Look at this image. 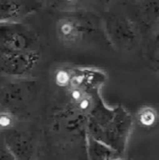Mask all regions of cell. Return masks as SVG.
<instances>
[{"mask_svg": "<svg viewBox=\"0 0 159 160\" xmlns=\"http://www.w3.org/2000/svg\"><path fill=\"white\" fill-rule=\"evenodd\" d=\"M103 27L111 44L120 52H131L140 43L142 33L134 20L122 10H108Z\"/></svg>", "mask_w": 159, "mask_h": 160, "instance_id": "6da1fadb", "label": "cell"}, {"mask_svg": "<svg viewBox=\"0 0 159 160\" xmlns=\"http://www.w3.org/2000/svg\"><path fill=\"white\" fill-rule=\"evenodd\" d=\"M55 31L60 41L67 45H74L96 32V21L87 15H64L56 22Z\"/></svg>", "mask_w": 159, "mask_h": 160, "instance_id": "7a4b0ae2", "label": "cell"}, {"mask_svg": "<svg viewBox=\"0 0 159 160\" xmlns=\"http://www.w3.org/2000/svg\"><path fill=\"white\" fill-rule=\"evenodd\" d=\"M37 50L36 34L19 23L0 24V52H28Z\"/></svg>", "mask_w": 159, "mask_h": 160, "instance_id": "3957f363", "label": "cell"}, {"mask_svg": "<svg viewBox=\"0 0 159 160\" xmlns=\"http://www.w3.org/2000/svg\"><path fill=\"white\" fill-rule=\"evenodd\" d=\"M40 61L37 50L28 52H0V73L20 77L32 72Z\"/></svg>", "mask_w": 159, "mask_h": 160, "instance_id": "277c9868", "label": "cell"}, {"mask_svg": "<svg viewBox=\"0 0 159 160\" xmlns=\"http://www.w3.org/2000/svg\"><path fill=\"white\" fill-rule=\"evenodd\" d=\"M42 6V0H0V24L19 23Z\"/></svg>", "mask_w": 159, "mask_h": 160, "instance_id": "5b68a950", "label": "cell"}, {"mask_svg": "<svg viewBox=\"0 0 159 160\" xmlns=\"http://www.w3.org/2000/svg\"><path fill=\"white\" fill-rule=\"evenodd\" d=\"M135 20L142 35H146L159 21V0H135Z\"/></svg>", "mask_w": 159, "mask_h": 160, "instance_id": "8992f818", "label": "cell"}, {"mask_svg": "<svg viewBox=\"0 0 159 160\" xmlns=\"http://www.w3.org/2000/svg\"><path fill=\"white\" fill-rule=\"evenodd\" d=\"M145 51L149 57L150 55L159 52V21L145 35Z\"/></svg>", "mask_w": 159, "mask_h": 160, "instance_id": "52a82bcc", "label": "cell"}, {"mask_svg": "<svg viewBox=\"0 0 159 160\" xmlns=\"http://www.w3.org/2000/svg\"><path fill=\"white\" fill-rule=\"evenodd\" d=\"M157 119V113L154 108L151 107H143L138 112V120L142 126L150 127L156 123Z\"/></svg>", "mask_w": 159, "mask_h": 160, "instance_id": "ba28073f", "label": "cell"}, {"mask_svg": "<svg viewBox=\"0 0 159 160\" xmlns=\"http://www.w3.org/2000/svg\"><path fill=\"white\" fill-rule=\"evenodd\" d=\"M16 123L15 115L8 111L0 112V129L7 130L10 129Z\"/></svg>", "mask_w": 159, "mask_h": 160, "instance_id": "9c48e42d", "label": "cell"}, {"mask_svg": "<svg viewBox=\"0 0 159 160\" xmlns=\"http://www.w3.org/2000/svg\"><path fill=\"white\" fill-rule=\"evenodd\" d=\"M85 0H56V2L63 8H78Z\"/></svg>", "mask_w": 159, "mask_h": 160, "instance_id": "30bf717a", "label": "cell"}, {"mask_svg": "<svg viewBox=\"0 0 159 160\" xmlns=\"http://www.w3.org/2000/svg\"><path fill=\"white\" fill-rule=\"evenodd\" d=\"M0 160H16V158L8 149V147H2L0 148Z\"/></svg>", "mask_w": 159, "mask_h": 160, "instance_id": "8fae6325", "label": "cell"}, {"mask_svg": "<svg viewBox=\"0 0 159 160\" xmlns=\"http://www.w3.org/2000/svg\"><path fill=\"white\" fill-rule=\"evenodd\" d=\"M149 59H150L152 68H154V70L159 75V52L152 54V55H150Z\"/></svg>", "mask_w": 159, "mask_h": 160, "instance_id": "7c38bea8", "label": "cell"}, {"mask_svg": "<svg viewBox=\"0 0 159 160\" xmlns=\"http://www.w3.org/2000/svg\"><path fill=\"white\" fill-rule=\"evenodd\" d=\"M97 1L98 3L102 4V5H108V4L111 3L112 0H97Z\"/></svg>", "mask_w": 159, "mask_h": 160, "instance_id": "4fadbf2b", "label": "cell"}]
</instances>
